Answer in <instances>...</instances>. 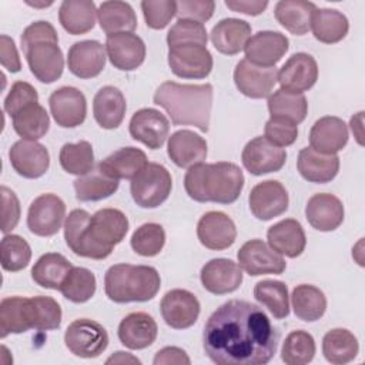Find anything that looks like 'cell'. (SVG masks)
I'll use <instances>...</instances> for the list:
<instances>
[{"label":"cell","mask_w":365,"mask_h":365,"mask_svg":"<svg viewBox=\"0 0 365 365\" xmlns=\"http://www.w3.org/2000/svg\"><path fill=\"white\" fill-rule=\"evenodd\" d=\"M97 281L94 274L83 267H73L60 287L63 297L74 304H83L93 298Z\"/></svg>","instance_id":"obj_46"},{"label":"cell","mask_w":365,"mask_h":365,"mask_svg":"<svg viewBox=\"0 0 365 365\" xmlns=\"http://www.w3.org/2000/svg\"><path fill=\"white\" fill-rule=\"evenodd\" d=\"M29 6H33V7H47V6H51L53 1H46V3H31V1H27Z\"/></svg>","instance_id":"obj_63"},{"label":"cell","mask_w":365,"mask_h":365,"mask_svg":"<svg viewBox=\"0 0 365 365\" xmlns=\"http://www.w3.org/2000/svg\"><path fill=\"white\" fill-rule=\"evenodd\" d=\"M348 125L335 115L317 120L309 131V147L322 154H336L348 143Z\"/></svg>","instance_id":"obj_26"},{"label":"cell","mask_w":365,"mask_h":365,"mask_svg":"<svg viewBox=\"0 0 365 365\" xmlns=\"http://www.w3.org/2000/svg\"><path fill=\"white\" fill-rule=\"evenodd\" d=\"M118 339L128 349H144L154 344L158 334L155 319L147 312H131L118 325Z\"/></svg>","instance_id":"obj_28"},{"label":"cell","mask_w":365,"mask_h":365,"mask_svg":"<svg viewBox=\"0 0 365 365\" xmlns=\"http://www.w3.org/2000/svg\"><path fill=\"white\" fill-rule=\"evenodd\" d=\"M224 3L230 10L247 16H258L268 6L267 0H225Z\"/></svg>","instance_id":"obj_59"},{"label":"cell","mask_w":365,"mask_h":365,"mask_svg":"<svg viewBox=\"0 0 365 365\" xmlns=\"http://www.w3.org/2000/svg\"><path fill=\"white\" fill-rule=\"evenodd\" d=\"M66 218V204L56 194H41L34 198L27 212V227L38 237L57 234Z\"/></svg>","instance_id":"obj_9"},{"label":"cell","mask_w":365,"mask_h":365,"mask_svg":"<svg viewBox=\"0 0 365 365\" xmlns=\"http://www.w3.org/2000/svg\"><path fill=\"white\" fill-rule=\"evenodd\" d=\"M147 155L143 150L135 147H123L106 157L97 165L115 180H133L147 165Z\"/></svg>","instance_id":"obj_34"},{"label":"cell","mask_w":365,"mask_h":365,"mask_svg":"<svg viewBox=\"0 0 365 365\" xmlns=\"http://www.w3.org/2000/svg\"><path fill=\"white\" fill-rule=\"evenodd\" d=\"M289 48V40L279 31L264 30L250 37L244 47L245 58L261 67H275Z\"/></svg>","instance_id":"obj_19"},{"label":"cell","mask_w":365,"mask_h":365,"mask_svg":"<svg viewBox=\"0 0 365 365\" xmlns=\"http://www.w3.org/2000/svg\"><path fill=\"white\" fill-rule=\"evenodd\" d=\"M128 232V220L117 208H101L93 215L73 210L64 221L67 247L78 257L104 259Z\"/></svg>","instance_id":"obj_2"},{"label":"cell","mask_w":365,"mask_h":365,"mask_svg":"<svg viewBox=\"0 0 365 365\" xmlns=\"http://www.w3.org/2000/svg\"><path fill=\"white\" fill-rule=\"evenodd\" d=\"M38 103L37 90L27 81H16L4 98V111L13 117L24 107Z\"/></svg>","instance_id":"obj_54"},{"label":"cell","mask_w":365,"mask_h":365,"mask_svg":"<svg viewBox=\"0 0 365 365\" xmlns=\"http://www.w3.org/2000/svg\"><path fill=\"white\" fill-rule=\"evenodd\" d=\"M311 30L318 41L334 44L345 38L349 23L346 16L338 10L315 9L311 16Z\"/></svg>","instance_id":"obj_37"},{"label":"cell","mask_w":365,"mask_h":365,"mask_svg":"<svg viewBox=\"0 0 365 365\" xmlns=\"http://www.w3.org/2000/svg\"><path fill=\"white\" fill-rule=\"evenodd\" d=\"M0 61L10 73H19L21 70V61L14 40L6 34H1L0 37Z\"/></svg>","instance_id":"obj_58"},{"label":"cell","mask_w":365,"mask_h":365,"mask_svg":"<svg viewBox=\"0 0 365 365\" xmlns=\"http://www.w3.org/2000/svg\"><path fill=\"white\" fill-rule=\"evenodd\" d=\"M268 111L272 118H282L298 125L307 117L308 103L304 94L279 88L268 96Z\"/></svg>","instance_id":"obj_42"},{"label":"cell","mask_w":365,"mask_h":365,"mask_svg":"<svg viewBox=\"0 0 365 365\" xmlns=\"http://www.w3.org/2000/svg\"><path fill=\"white\" fill-rule=\"evenodd\" d=\"M168 66L181 78H205L212 70V56L205 46L181 44L168 47Z\"/></svg>","instance_id":"obj_10"},{"label":"cell","mask_w":365,"mask_h":365,"mask_svg":"<svg viewBox=\"0 0 365 365\" xmlns=\"http://www.w3.org/2000/svg\"><path fill=\"white\" fill-rule=\"evenodd\" d=\"M318 80V64L308 53L292 54L278 71V83L282 90L302 94Z\"/></svg>","instance_id":"obj_18"},{"label":"cell","mask_w":365,"mask_h":365,"mask_svg":"<svg viewBox=\"0 0 365 365\" xmlns=\"http://www.w3.org/2000/svg\"><path fill=\"white\" fill-rule=\"evenodd\" d=\"M106 46L97 40H83L68 48V70L78 78L97 77L106 67Z\"/></svg>","instance_id":"obj_23"},{"label":"cell","mask_w":365,"mask_h":365,"mask_svg":"<svg viewBox=\"0 0 365 365\" xmlns=\"http://www.w3.org/2000/svg\"><path fill=\"white\" fill-rule=\"evenodd\" d=\"M106 53L115 68L133 71L144 63L145 44L134 33L110 34L106 38Z\"/></svg>","instance_id":"obj_21"},{"label":"cell","mask_w":365,"mask_h":365,"mask_svg":"<svg viewBox=\"0 0 365 365\" xmlns=\"http://www.w3.org/2000/svg\"><path fill=\"white\" fill-rule=\"evenodd\" d=\"M251 37V26L241 19H222L218 21L210 34L211 43L217 51L225 56H234L244 50Z\"/></svg>","instance_id":"obj_29"},{"label":"cell","mask_w":365,"mask_h":365,"mask_svg":"<svg viewBox=\"0 0 365 365\" xmlns=\"http://www.w3.org/2000/svg\"><path fill=\"white\" fill-rule=\"evenodd\" d=\"M264 137L274 145L284 148L295 143L298 138V127L291 121L269 117V120L265 123Z\"/></svg>","instance_id":"obj_55"},{"label":"cell","mask_w":365,"mask_h":365,"mask_svg":"<svg viewBox=\"0 0 365 365\" xmlns=\"http://www.w3.org/2000/svg\"><path fill=\"white\" fill-rule=\"evenodd\" d=\"M67 349L80 358H97L108 346V334L97 321L80 318L73 321L64 332Z\"/></svg>","instance_id":"obj_8"},{"label":"cell","mask_w":365,"mask_h":365,"mask_svg":"<svg viewBox=\"0 0 365 365\" xmlns=\"http://www.w3.org/2000/svg\"><path fill=\"white\" fill-rule=\"evenodd\" d=\"M197 237L205 248L221 251L235 242L237 228L225 212L208 211L197 224Z\"/></svg>","instance_id":"obj_24"},{"label":"cell","mask_w":365,"mask_h":365,"mask_svg":"<svg viewBox=\"0 0 365 365\" xmlns=\"http://www.w3.org/2000/svg\"><path fill=\"white\" fill-rule=\"evenodd\" d=\"M71 268V262L64 255L47 252L36 261L31 268V278L37 285L57 291Z\"/></svg>","instance_id":"obj_38"},{"label":"cell","mask_w":365,"mask_h":365,"mask_svg":"<svg viewBox=\"0 0 365 365\" xmlns=\"http://www.w3.org/2000/svg\"><path fill=\"white\" fill-rule=\"evenodd\" d=\"M14 131L21 137V140L37 141L44 137L50 128V117L46 108L38 104H30L11 117Z\"/></svg>","instance_id":"obj_44"},{"label":"cell","mask_w":365,"mask_h":365,"mask_svg":"<svg viewBox=\"0 0 365 365\" xmlns=\"http://www.w3.org/2000/svg\"><path fill=\"white\" fill-rule=\"evenodd\" d=\"M267 240L275 252L288 258L299 257L307 245L304 228L294 218H287L271 225L267 231Z\"/></svg>","instance_id":"obj_31"},{"label":"cell","mask_w":365,"mask_h":365,"mask_svg":"<svg viewBox=\"0 0 365 365\" xmlns=\"http://www.w3.org/2000/svg\"><path fill=\"white\" fill-rule=\"evenodd\" d=\"M278 81L277 67H261L247 58L238 61L234 70V83L241 94L250 98H265Z\"/></svg>","instance_id":"obj_15"},{"label":"cell","mask_w":365,"mask_h":365,"mask_svg":"<svg viewBox=\"0 0 365 365\" xmlns=\"http://www.w3.org/2000/svg\"><path fill=\"white\" fill-rule=\"evenodd\" d=\"M97 19L101 30L107 36L133 33L137 29V16L125 1H103L97 9Z\"/></svg>","instance_id":"obj_35"},{"label":"cell","mask_w":365,"mask_h":365,"mask_svg":"<svg viewBox=\"0 0 365 365\" xmlns=\"http://www.w3.org/2000/svg\"><path fill=\"white\" fill-rule=\"evenodd\" d=\"M154 104L163 107L174 125H194L208 131L212 107V86L164 81L154 93Z\"/></svg>","instance_id":"obj_3"},{"label":"cell","mask_w":365,"mask_h":365,"mask_svg":"<svg viewBox=\"0 0 365 365\" xmlns=\"http://www.w3.org/2000/svg\"><path fill=\"white\" fill-rule=\"evenodd\" d=\"M173 178L170 171L157 163L147 165L131 180L130 192L141 208H157L171 194Z\"/></svg>","instance_id":"obj_7"},{"label":"cell","mask_w":365,"mask_h":365,"mask_svg":"<svg viewBox=\"0 0 365 365\" xmlns=\"http://www.w3.org/2000/svg\"><path fill=\"white\" fill-rule=\"evenodd\" d=\"M208 36L205 26L192 20H177V23L167 33L168 47L181 44H201L207 46Z\"/></svg>","instance_id":"obj_52"},{"label":"cell","mask_w":365,"mask_h":365,"mask_svg":"<svg viewBox=\"0 0 365 365\" xmlns=\"http://www.w3.org/2000/svg\"><path fill=\"white\" fill-rule=\"evenodd\" d=\"M315 351L314 336L307 331L298 329L287 335L281 349V359L287 365H305L314 359Z\"/></svg>","instance_id":"obj_48"},{"label":"cell","mask_w":365,"mask_h":365,"mask_svg":"<svg viewBox=\"0 0 365 365\" xmlns=\"http://www.w3.org/2000/svg\"><path fill=\"white\" fill-rule=\"evenodd\" d=\"M342 201L328 192L314 194L305 207V217L309 225L318 231L328 232L336 230L344 221Z\"/></svg>","instance_id":"obj_25"},{"label":"cell","mask_w":365,"mask_h":365,"mask_svg":"<svg viewBox=\"0 0 365 365\" xmlns=\"http://www.w3.org/2000/svg\"><path fill=\"white\" fill-rule=\"evenodd\" d=\"M31 328L37 331L57 329L61 324V308L51 297H33L29 298Z\"/></svg>","instance_id":"obj_49"},{"label":"cell","mask_w":365,"mask_h":365,"mask_svg":"<svg viewBox=\"0 0 365 365\" xmlns=\"http://www.w3.org/2000/svg\"><path fill=\"white\" fill-rule=\"evenodd\" d=\"M297 168L304 180L325 184L336 177L339 171V157L336 154H322L311 147H305L298 154Z\"/></svg>","instance_id":"obj_30"},{"label":"cell","mask_w":365,"mask_h":365,"mask_svg":"<svg viewBox=\"0 0 365 365\" xmlns=\"http://www.w3.org/2000/svg\"><path fill=\"white\" fill-rule=\"evenodd\" d=\"M359 351L356 336L345 328H334L322 338V354L331 364L341 365L355 359Z\"/></svg>","instance_id":"obj_40"},{"label":"cell","mask_w":365,"mask_h":365,"mask_svg":"<svg viewBox=\"0 0 365 365\" xmlns=\"http://www.w3.org/2000/svg\"><path fill=\"white\" fill-rule=\"evenodd\" d=\"M200 279L208 292L224 295L240 288L242 284V269L232 259L214 258L201 268Z\"/></svg>","instance_id":"obj_22"},{"label":"cell","mask_w":365,"mask_h":365,"mask_svg":"<svg viewBox=\"0 0 365 365\" xmlns=\"http://www.w3.org/2000/svg\"><path fill=\"white\" fill-rule=\"evenodd\" d=\"M131 248L141 257H155L165 244V231L157 222H145L140 225L131 235Z\"/></svg>","instance_id":"obj_51"},{"label":"cell","mask_w":365,"mask_h":365,"mask_svg":"<svg viewBox=\"0 0 365 365\" xmlns=\"http://www.w3.org/2000/svg\"><path fill=\"white\" fill-rule=\"evenodd\" d=\"M153 364L154 365H161V364H185V365H188V364H191V361L184 349H181L178 346H165L155 354Z\"/></svg>","instance_id":"obj_60"},{"label":"cell","mask_w":365,"mask_h":365,"mask_svg":"<svg viewBox=\"0 0 365 365\" xmlns=\"http://www.w3.org/2000/svg\"><path fill=\"white\" fill-rule=\"evenodd\" d=\"M279 332L255 304L231 299L208 318L202 346L217 365H262L272 359Z\"/></svg>","instance_id":"obj_1"},{"label":"cell","mask_w":365,"mask_h":365,"mask_svg":"<svg viewBox=\"0 0 365 365\" xmlns=\"http://www.w3.org/2000/svg\"><path fill=\"white\" fill-rule=\"evenodd\" d=\"M160 309L164 322L174 329H185L192 327L200 315V301L187 289L168 291L161 302Z\"/></svg>","instance_id":"obj_13"},{"label":"cell","mask_w":365,"mask_h":365,"mask_svg":"<svg viewBox=\"0 0 365 365\" xmlns=\"http://www.w3.org/2000/svg\"><path fill=\"white\" fill-rule=\"evenodd\" d=\"M1 231L10 232L20 221V202L14 191L1 185Z\"/></svg>","instance_id":"obj_57"},{"label":"cell","mask_w":365,"mask_h":365,"mask_svg":"<svg viewBox=\"0 0 365 365\" xmlns=\"http://www.w3.org/2000/svg\"><path fill=\"white\" fill-rule=\"evenodd\" d=\"M317 6L305 0H281L275 4L277 21L289 33L304 36L311 30V16Z\"/></svg>","instance_id":"obj_36"},{"label":"cell","mask_w":365,"mask_h":365,"mask_svg":"<svg viewBox=\"0 0 365 365\" xmlns=\"http://www.w3.org/2000/svg\"><path fill=\"white\" fill-rule=\"evenodd\" d=\"M362 118H364V111H359L355 115H352L351 123H349L351 130L354 133V137L356 138L358 144H361V145L364 144V141H362V124H364Z\"/></svg>","instance_id":"obj_62"},{"label":"cell","mask_w":365,"mask_h":365,"mask_svg":"<svg viewBox=\"0 0 365 365\" xmlns=\"http://www.w3.org/2000/svg\"><path fill=\"white\" fill-rule=\"evenodd\" d=\"M51 115L57 125L74 128L84 123L87 114V101L84 94L70 86L54 90L48 98Z\"/></svg>","instance_id":"obj_16"},{"label":"cell","mask_w":365,"mask_h":365,"mask_svg":"<svg viewBox=\"0 0 365 365\" xmlns=\"http://www.w3.org/2000/svg\"><path fill=\"white\" fill-rule=\"evenodd\" d=\"M292 309L297 318L305 322H314L322 318L327 309L325 294L309 284L297 285L291 295Z\"/></svg>","instance_id":"obj_41"},{"label":"cell","mask_w":365,"mask_h":365,"mask_svg":"<svg viewBox=\"0 0 365 365\" xmlns=\"http://www.w3.org/2000/svg\"><path fill=\"white\" fill-rule=\"evenodd\" d=\"M255 299L264 305L277 319L289 315L288 288L282 281L262 279L254 287Z\"/></svg>","instance_id":"obj_45"},{"label":"cell","mask_w":365,"mask_h":365,"mask_svg":"<svg viewBox=\"0 0 365 365\" xmlns=\"http://www.w3.org/2000/svg\"><path fill=\"white\" fill-rule=\"evenodd\" d=\"M167 154L180 168H190L204 163L207 157V141L191 130H178L168 137Z\"/></svg>","instance_id":"obj_27"},{"label":"cell","mask_w":365,"mask_h":365,"mask_svg":"<svg viewBox=\"0 0 365 365\" xmlns=\"http://www.w3.org/2000/svg\"><path fill=\"white\" fill-rule=\"evenodd\" d=\"M20 43L29 68L38 81L50 84L61 77L64 57L51 23L43 20L31 23L24 29Z\"/></svg>","instance_id":"obj_5"},{"label":"cell","mask_w":365,"mask_h":365,"mask_svg":"<svg viewBox=\"0 0 365 365\" xmlns=\"http://www.w3.org/2000/svg\"><path fill=\"white\" fill-rule=\"evenodd\" d=\"M1 267L4 271L17 272L24 269L31 259V248L29 242L16 234H6L0 245Z\"/></svg>","instance_id":"obj_50"},{"label":"cell","mask_w":365,"mask_h":365,"mask_svg":"<svg viewBox=\"0 0 365 365\" xmlns=\"http://www.w3.org/2000/svg\"><path fill=\"white\" fill-rule=\"evenodd\" d=\"M31 329L29 318V298L7 297L0 302V336L23 334Z\"/></svg>","instance_id":"obj_43"},{"label":"cell","mask_w":365,"mask_h":365,"mask_svg":"<svg viewBox=\"0 0 365 365\" xmlns=\"http://www.w3.org/2000/svg\"><path fill=\"white\" fill-rule=\"evenodd\" d=\"M244 181L242 170L234 163H200L185 173L184 188L194 201L231 204L240 197Z\"/></svg>","instance_id":"obj_4"},{"label":"cell","mask_w":365,"mask_h":365,"mask_svg":"<svg viewBox=\"0 0 365 365\" xmlns=\"http://www.w3.org/2000/svg\"><path fill=\"white\" fill-rule=\"evenodd\" d=\"M215 3L212 0H180L177 1L178 20H192L197 23L208 21L214 14Z\"/></svg>","instance_id":"obj_56"},{"label":"cell","mask_w":365,"mask_h":365,"mask_svg":"<svg viewBox=\"0 0 365 365\" xmlns=\"http://www.w3.org/2000/svg\"><path fill=\"white\" fill-rule=\"evenodd\" d=\"M106 364H141V361L128 352L117 351L106 361Z\"/></svg>","instance_id":"obj_61"},{"label":"cell","mask_w":365,"mask_h":365,"mask_svg":"<svg viewBox=\"0 0 365 365\" xmlns=\"http://www.w3.org/2000/svg\"><path fill=\"white\" fill-rule=\"evenodd\" d=\"M241 161L245 170L252 175H262L279 171L287 161V151L274 145L265 137L250 140L242 153Z\"/></svg>","instance_id":"obj_12"},{"label":"cell","mask_w":365,"mask_h":365,"mask_svg":"<svg viewBox=\"0 0 365 365\" xmlns=\"http://www.w3.org/2000/svg\"><path fill=\"white\" fill-rule=\"evenodd\" d=\"M58 161L64 171L81 177L94 168L93 147L84 140L74 144L67 143L60 150Z\"/></svg>","instance_id":"obj_47"},{"label":"cell","mask_w":365,"mask_h":365,"mask_svg":"<svg viewBox=\"0 0 365 365\" xmlns=\"http://www.w3.org/2000/svg\"><path fill=\"white\" fill-rule=\"evenodd\" d=\"M9 158L14 171L24 178H38L50 167L48 151L37 141H16L9 150Z\"/></svg>","instance_id":"obj_20"},{"label":"cell","mask_w":365,"mask_h":365,"mask_svg":"<svg viewBox=\"0 0 365 365\" xmlns=\"http://www.w3.org/2000/svg\"><path fill=\"white\" fill-rule=\"evenodd\" d=\"M288 192L277 180H267L252 187L248 204L252 215L261 221L272 220L284 214L288 208Z\"/></svg>","instance_id":"obj_14"},{"label":"cell","mask_w":365,"mask_h":365,"mask_svg":"<svg viewBox=\"0 0 365 365\" xmlns=\"http://www.w3.org/2000/svg\"><path fill=\"white\" fill-rule=\"evenodd\" d=\"M76 197L80 201H100L118 190V180L110 177L98 165L74 181Z\"/></svg>","instance_id":"obj_39"},{"label":"cell","mask_w":365,"mask_h":365,"mask_svg":"<svg viewBox=\"0 0 365 365\" xmlns=\"http://www.w3.org/2000/svg\"><path fill=\"white\" fill-rule=\"evenodd\" d=\"M141 10L145 24L153 30H163L177 14V1L174 0H144Z\"/></svg>","instance_id":"obj_53"},{"label":"cell","mask_w":365,"mask_h":365,"mask_svg":"<svg viewBox=\"0 0 365 365\" xmlns=\"http://www.w3.org/2000/svg\"><path fill=\"white\" fill-rule=\"evenodd\" d=\"M97 17V9L91 0H64L58 9V21L73 36L88 33Z\"/></svg>","instance_id":"obj_33"},{"label":"cell","mask_w":365,"mask_h":365,"mask_svg":"<svg viewBox=\"0 0 365 365\" xmlns=\"http://www.w3.org/2000/svg\"><path fill=\"white\" fill-rule=\"evenodd\" d=\"M130 135L150 150H158L170 133L168 118L155 108L137 110L130 120Z\"/></svg>","instance_id":"obj_17"},{"label":"cell","mask_w":365,"mask_h":365,"mask_svg":"<svg viewBox=\"0 0 365 365\" xmlns=\"http://www.w3.org/2000/svg\"><path fill=\"white\" fill-rule=\"evenodd\" d=\"M238 265L251 277L274 274L279 275L285 271L287 262L262 240L254 238L247 241L237 254Z\"/></svg>","instance_id":"obj_11"},{"label":"cell","mask_w":365,"mask_h":365,"mask_svg":"<svg viewBox=\"0 0 365 365\" xmlns=\"http://www.w3.org/2000/svg\"><path fill=\"white\" fill-rule=\"evenodd\" d=\"M127 103L123 93L114 86L100 88L93 100V114L101 128H117L125 115Z\"/></svg>","instance_id":"obj_32"},{"label":"cell","mask_w":365,"mask_h":365,"mask_svg":"<svg viewBox=\"0 0 365 365\" xmlns=\"http://www.w3.org/2000/svg\"><path fill=\"white\" fill-rule=\"evenodd\" d=\"M160 287V274L150 265L115 264L104 275L106 295L117 304L150 301Z\"/></svg>","instance_id":"obj_6"}]
</instances>
